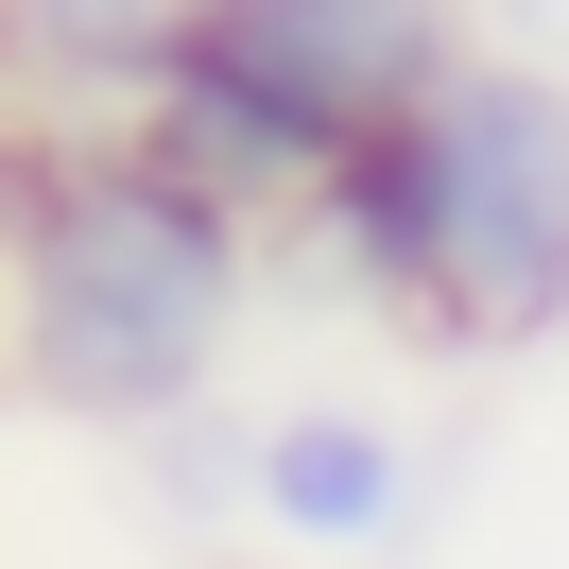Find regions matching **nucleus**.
I'll use <instances>...</instances> for the list:
<instances>
[{"label":"nucleus","mask_w":569,"mask_h":569,"mask_svg":"<svg viewBox=\"0 0 569 569\" xmlns=\"http://www.w3.org/2000/svg\"><path fill=\"white\" fill-rule=\"evenodd\" d=\"M328 242L362 293L431 311L449 346L569 328V87L552 70H449L397 139L328 173Z\"/></svg>","instance_id":"1"},{"label":"nucleus","mask_w":569,"mask_h":569,"mask_svg":"<svg viewBox=\"0 0 569 569\" xmlns=\"http://www.w3.org/2000/svg\"><path fill=\"white\" fill-rule=\"evenodd\" d=\"M449 70H466L449 0H208L190 52L139 104H156V156H173L208 208H277V190L328 208V173H346L362 139H397Z\"/></svg>","instance_id":"3"},{"label":"nucleus","mask_w":569,"mask_h":569,"mask_svg":"<svg viewBox=\"0 0 569 569\" xmlns=\"http://www.w3.org/2000/svg\"><path fill=\"white\" fill-rule=\"evenodd\" d=\"M242 311V208L173 173L156 139L52 156L18 224V362L70 415H190Z\"/></svg>","instance_id":"2"},{"label":"nucleus","mask_w":569,"mask_h":569,"mask_svg":"<svg viewBox=\"0 0 569 569\" xmlns=\"http://www.w3.org/2000/svg\"><path fill=\"white\" fill-rule=\"evenodd\" d=\"M242 483H259V518H277L293 552H380L397 500H415V449H397L380 415H277Z\"/></svg>","instance_id":"4"},{"label":"nucleus","mask_w":569,"mask_h":569,"mask_svg":"<svg viewBox=\"0 0 569 569\" xmlns=\"http://www.w3.org/2000/svg\"><path fill=\"white\" fill-rule=\"evenodd\" d=\"M190 18L208 0H18V36L52 52V70H121V87H156L190 52Z\"/></svg>","instance_id":"5"},{"label":"nucleus","mask_w":569,"mask_h":569,"mask_svg":"<svg viewBox=\"0 0 569 569\" xmlns=\"http://www.w3.org/2000/svg\"><path fill=\"white\" fill-rule=\"evenodd\" d=\"M518 18H535V36H569V0H518Z\"/></svg>","instance_id":"6"}]
</instances>
